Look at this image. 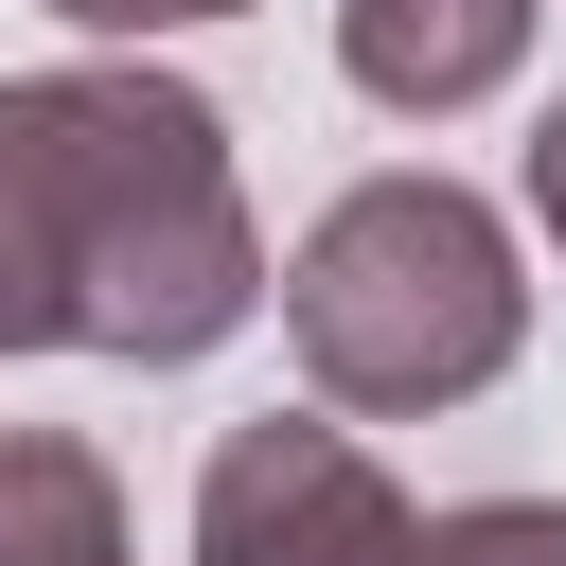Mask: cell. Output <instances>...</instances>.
Instances as JSON below:
<instances>
[{
    "instance_id": "6da1fadb",
    "label": "cell",
    "mask_w": 566,
    "mask_h": 566,
    "mask_svg": "<svg viewBox=\"0 0 566 566\" xmlns=\"http://www.w3.org/2000/svg\"><path fill=\"white\" fill-rule=\"evenodd\" d=\"M265 230L212 88L177 71H0V354L195 371L248 336Z\"/></svg>"
},
{
    "instance_id": "7a4b0ae2",
    "label": "cell",
    "mask_w": 566,
    "mask_h": 566,
    "mask_svg": "<svg viewBox=\"0 0 566 566\" xmlns=\"http://www.w3.org/2000/svg\"><path fill=\"white\" fill-rule=\"evenodd\" d=\"M283 336L318 371V407L354 424H424V407H478L531 336V265H513V212L460 195V177H354L301 248H283Z\"/></svg>"
},
{
    "instance_id": "3957f363",
    "label": "cell",
    "mask_w": 566,
    "mask_h": 566,
    "mask_svg": "<svg viewBox=\"0 0 566 566\" xmlns=\"http://www.w3.org/2000/svg\"><path fill=\"white\" fill-rule=\"evenodd\" d=\"M195 566H424V513L389 495V460L318 407H265L212 442L195 478Z\"/></svg>"
},
{
    "instance_id": "277c9868",
    "label": "cell",
    "mask_w": 566,
    "mask_h": 566,
    "mask_svg": "<svg viewBox=\"0 0 566 566\" xmlns=\"http://www.w3.org/2000/svg\"><path fill=\"white\" fill-rule=\"evenodd\" d=\"M336 71L389 124H460L531 71V0H336Z\"/></svg>"
},
{
    "instance_id": "5b68a950",
    "label": "cell",
    "mask_w": 566,
    "mask_h": 566,
    "mask_svg": "<svg viewBox=\"0 0 566 566\" xmlns=\"http://www.w3.org/2000/svg\"><path fill=\"white\" fill-rule=\"evenodd\" d=\"M0 566H142L124 478L71 424H0Z\"/></svg>"
},
{
    "instance_id": "8992f818",
    "label": "cell",
    "mask_w": 566,
    "mask_h": 566,
    "mask_svg": "<svg viewBox=\"0 0 566 566\" xmlns=\"http://www.w3.org/2000/svg\"><path fill=\"white\" fill-rule=\"evenodd\" d=\"M424 566H566V513L548 495H460V513H424Z\"/></svg>"
},
{
    "instance_id": "52a82bcc",
    "label": "cell",
    "mask_w": 566,
    "mask_h": 566,
    "mask_svg": "<svg viewBox=\"0 0 566 566\" xmlns=\"http://www.w3.org/2000/svg\"><path fill=\"white\" fill-rule=\"evenodd\" d=\"M71 35H195V18H248V0H53Z\"/></svg>"
},
{
    "instance_id": "ba28073f",
    "label": "cell",
    "mask_w": 566,
    "mask_h": 566,
    "mask_svg": "<svg viewBox=\"0 0 566 566\" xmlns=\"http://www.w3.org/2000/svg\"><path fill=\"white\" fill-rule=\"evenodd\" d=\"M531 230H548V248H566V106H548V124H531Z\"/></svg>"
}]
</instances>
